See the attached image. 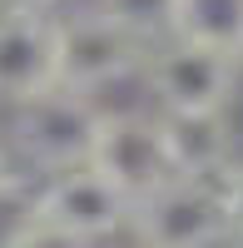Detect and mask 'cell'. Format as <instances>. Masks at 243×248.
Wrapping results in <instances>:
<instances>
[{
	"mask_svg": "<svg viewBox=\"0 0 243 248\" xmlns=\"http://www.w3.org/2000/svg\"><path fill=\"white\" fill-rule=\"evenodd\" d=\"M139 70L159 109H228L238 94L243 55L189 35H159L149 40Z\"/></svg>",
	"mask_w": 243,
	"mask_h": 248,
	"instance_id": "cell-1",
	"label": "cell"
},
{
	"mask_svg": "<svg viewBox=\"0 0 243 248\" xmlns=\"http://www.w3.org/2000/svg\"><path fill=\"white\" fill-rule=\"evenodd\" d=\"M129 209H134V199L119 194L90 164L45 174L35 184V214H40L35 243H45V238H55V243L119 238V233H129Z\"/></svg>",
	"mask_w": 243,
	"mask_h": 248,
	"instance_id": "cell-2",
	"label": "cell"
},
{
	"mask_svg": "<svg viewBox=\"0 0 243 248\" xmlns=\"http://www.w3.org/2000/svg\"><path fill=\"white\" fill-rule=\"evenodd\" d=\"M94 124H99L94 94H79L65 85H50L10 105V139L35 174H60L75 164H90Z\"/></svg>",
	"mask_w": 243,
	"mask_h": 248,
	"instance_id": "cell-3",
	"label": "cell"
},
{
	"mask_svg": "<svg viewBox=\"0 0 243 248\" xmlns=\"http://www.w3.org/2000/svg\"><path fill=\"white\" fill-rule=\"evenodd\" d=\"M144 50H149V40H139L114 15L90 5L70 20H55V85L99 94L144 65Z\"/></svg>",
	"mask_w": 243,
	"mask_h": 248,
	"instance_id": "cell-4",
	"label": "cell"
},
{
	"mask_svg": "<svg viewBox=\"0 0 243 248\" xmlns=\"http://www.w3.org/2000/svg\"><path fill=\"white\" fill-rule=\"evenodd\" d=\"M129 238L159 243V248L224 243V238H228L224 179L169 174L159 189H149L144 199H134V209H129Z\"/></svg>",
	"mask_w": 243,
	"mask_h": 248,
	"instance_id": "cell-5",
	"label": "cell"
},
{
	"mask_svg": "<svg viewBox=\"0 0 243 248\" xmlns=\"http://www.w3.org/2000/svg\"><path fill=\"white\" fill-rule=\"evenodd\" d=\"M90 169H99L129 199H144L149 189H159L174 174V164L164 154V134H159V114L99 109L94 144H90Z\"/></svg>",
	"mask_w": 243,
	"mask_h": 248,
	"instance_id": "cell-6",
	"label": "cell"
},
{
	"mask_svg": "<svg viewBox=\"0 0 243 248\" xmlns=\"http://www.w3.org/2000/svg\"><path fill=\"white\" fill-rule=\"evenodd\" d=\"M55 85V20L50 10L0 5V105H20Z\"/></svg>",
	"mask_w": 243,
	"mask_h": 248,
	"instance_id": "cell-7",
	"label": "cell"
},
{
	"mask_svg": "<svg viewBox=\"0 0 243 248\" xmlns=\"http://www.w3.org/2000/svg\"><path fill=\"white\" fill-rule=\"evenodd\" d=\"M159 134H164V154L174 164V174L224 179L238 164L228 109H159Z\"/></svg>",
	"mask_w": 243,
	"mask_h": 248,
	"instance_id": "cell-8",
	"label": "cell"
},
{
	"mask_svg": "<svg viewBox=\"0 0 243 248\" xmlns=\"http://www.w3.org/2000/svg\"><path fill=\"white\" fill-rule=\"evenodd\" d=\"M169 35H189V40L238 50L243 45V0H174Z\"/></svg>",
	"mask_w": 243,
	"mask_h": 248,
	"instance_id": "cell-9",
	"label": "cell"
},
{
	"mask_svg": "<svg viewBox=\"0 0 243 248\" xmlns=\"http://www.w3.org/2000/svg\"><path fill=\"white\" fill-rule=\"evenodd\" d=\"M35 174H0V248H25L40 233V214H35Z\"/></svg>",
	"mask_w": 243,
	"mask_h": 248,
	"instance_id": "cell-10",
	"label": "cell"
},
{
	"mask_svg": "<svg viewBox=\"0 0 243 248\" xmlns=\"http://www.w3.org/2000/svg\"><path fill=\"white\" fill-rule=\"evenodd\" d=\"M105 15H114L124 30H134L139 40H159L174 25V0H94Z\"/></svg>",
	"mask_w": 243,
	"mask_h": 248,
	"instance_id": "cell-11",
	"label": "cell"
},
{
	"mask_svg": "<svg viewBox=\"0 0 243 248\" xmlns=\"http://www.w3.org/2000/svg\"><path fill=\"white\" fill-rule=\"evenodd\" d=\"M224 214H228V238H243V164L224 174Z\"/></svg>",
	"mask_w": 243,
	"mask_h": 248,
	"instance_id": "cell-12",
	"label": "cell"
},
{
	"mask_svg": "<svg viewBox=\"0 0 243 248\" xmlns=\"http://www.w3.org/2000/svg\"><path fill=\"white\" fill-rule=\"evenodd\" d=\"M5 10H55L60 0H0Z\"/></svg>",
	"mask_w": 243,
	"mask_h": 248,
	"instance_id": "cell-13",
	"label": "cell"
},
{
	"mask_svg": "<svg viewBox=\"0 0 243 248\" xmlns=\"http://www.w3.org/2000/svg\"><path fill=\"white\" fill-rule=\"evenodd\" d=\"M10 169V159H5V144H0V174H5Z\"/></svg>",
	"mask_w": 243,
	"mask_h": 248,
	"instance_id": "cell-14",
	"label": "cell"
},
{
	"mask_svg": "<svg viewBox=\"0 0 243 248\" xmlns=\"http://www.w3.org/2000/svg\"><path fill=\"white\" fill-rule=\"evenodd\" d=\"M238 55H243V45H238Z\"/></svg>",
	"mask_w": 243,
	"mask_h": 248,
	"instance_id": "cell-15",
	"label": "cell"
}]
</instances>
